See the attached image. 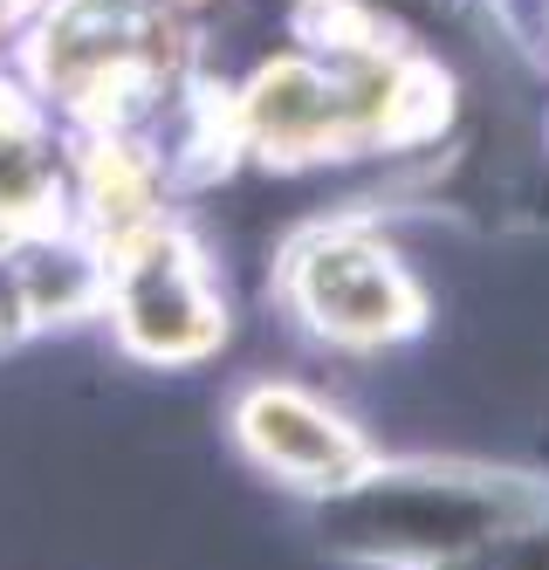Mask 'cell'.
<instances>
[{
  "label": "cell",
  "instance_id": "obj_1",
  "mask_svg": "<svg viewBox=\"0 0 549 570\" xmlns=\"http://www.w3.org/2000/svg\"><path fill=\"white\" fill-rule=\"evenodd\" d=\"M295 296L330 337H392L412 323V289L371 240H316L295 268Z\"/></svg>",
  "mask_w": 549,
  "mask_h": 570
},
{
  "label": "cell",
  "instance_id": "obj_2",
  "mask_svg": "<svg viewBox=\"0 0 549 570\" xmlns=\"http://www.w3.org/2000/svg\"><path fill=\"white\" fill-rule=\"evenodd\" d=\"M124 337L145 357H193L220 337V309H206V282L179 240H138L124 262Z\"/></svg>",
  "mask_w": 549,
  "mask_h": 570
},
{
  "label": "cell",
  "instance_id": "obj_3",
  "mask_svg": "<svg viewBox=\"0 0 549 570\" xmlns=\"http://www.w3.org/2000/svg\"><path fill=\"white\" fill-rule=\"evenodd\" d=\"M241 433L247 446L288 481H351L364 468V446L351 426H336L323 405H310L303 392H255L247 399V413H241Z\"/></svg>",
  "mask_w": 549,
  "mask_h": 570
},
{
  "label": "cell",
  "instance_id": "obj_4",
  "mask_svg": "<svg viewBox=\"0 0 549 570\" xmlns=\"http://www.w3.org/2000/svg\"><path fill=\"white\" fill-rule=\"evenodd\" d=\"M41 199V151L35 131L0 125V214H28Z\"/></svg>",
  "mask_w": 549,
  "mask_h": 570
},
{
  "label": "cell",
  "instance_id": "obj_5",
  "mask_svg": "<svg viewBox=\"0 0 549 570\" xmlns=\"http://www.w3.org/2000/svg\"><path fill=\"white\" fill-rule=\"evenodd\" d=\"M0 8H8V0H0Z\"/></svg>",
  "mask_w": 549,
  "mask_h": 570
}]
</instances>
